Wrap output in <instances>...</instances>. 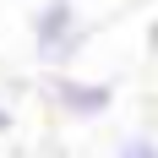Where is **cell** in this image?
Instances as JSON below:
<instances>
[{"label": "cell", "mask_w": 158, "mask_h": 158, "mask_svg": "<svg viewBox=\"0 0 158 158\" xmlns=\"http://www.w3.org/2000/svg\"><path fill=\"white\" fill-rule=\"evenodd\" d=\"M82 44H87V22H82L77 0H44L33 11V55H38V65L65 71L82 55Z\"/></svg>", "instance_id": "obj_1"}, {"label": "cell", "mask_w": 158, "mask_h": 158, "mask_svg": "<svg viewBox=\"0 0 158 158\" xmlns=\"http://www.w3.org/2000/svg\"><path fill=\"white\" fill-rule=\"evenodd\" d=\"M49 104L71 120H98V114L114 109V82H87V77H71V71H55L49 77Z\"/></svg>", "instance_id": "obj_2"}, {"label": "cell", "mask_w": 158, "mask_h": 158, "mask_svg": "<svg viewBox=\"0 0 158 158\" xmlns=\"http://www.w3.org/2000/svg\"><path fill=\"white\" fill-rule=\"evenodd\" d=\"M114 158H158V136H147V131H126V136L114 142Z\"/></svg>", "instance_id": "obj_3"}, {"label": "cell", "mask_w": 158, "mask_h": 158, "mask_svg": "<svg viewBox=\"0 0 158 158\" xmlns=\"http://www.w3.org/2000/svg\"><path fill=\"white\" fill-rule=\"evenodd\" d=\"M6 131H11V104L0 98V136H6Z\"/></svg>", "instance_id": "obj_4"}]
</instances>
